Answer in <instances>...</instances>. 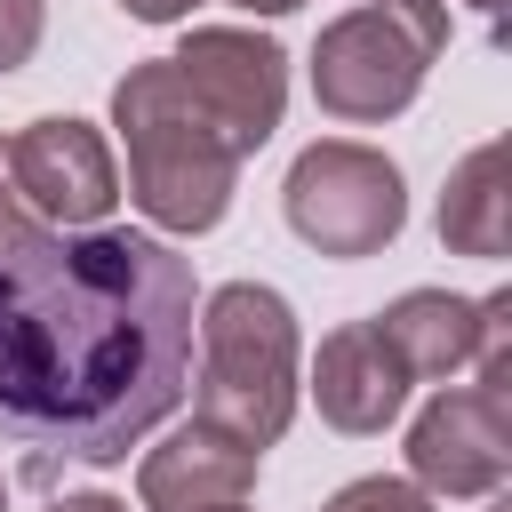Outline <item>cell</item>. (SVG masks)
Here are the masks:
<instances>
[{"label":"cell","mask_w":512,"mask_h":512,"mask_svg":"<svg viewBox=\"0 0 512 512\" xmlns=\"http://www.w3.org/2000/svg\"><path fill=\"white\" fill-rule=\"evenodd\" d=\"M192 384V256L80 224L0 248V432L32 472L120 464Z\"/></svg>","instance_id":"6da1fadb"},{"label":"cell","mask_w":512,"mask_h":512,"mask_svg":"<svg viewBox=\"0 0 512 512\" xmlns=\"http://www.w3.org/2000/svg\"><path fill=\"white\" fill-rule=\"evenodd\" d=\"M112 128L128 144V192L160 232H216L232 192H240V152L224 128L192 104L168 56L136 64L112 88Z\"/></svg>","instance_id":"7a4b0ae2"},{"label":"cell","mask_w":512,"mask_h":512,"mask_svg":"<svg viewBox=\"0 0 512 512\" xmlns=\"http://www.w3.org/2000/svg\"><path fill=\"white\" fill-rule=\"evenodd\" d=\"M200 424L248 440L256 456L296 416V312L264 280H224L200 304Z\"/></svg>","instance_id":"3957f363"},{"label":"cell","mask_w":512,"mask_h":512,"mask_svg":"<svg viewBox=\"0 0 512 512\" xmlns=\"http://www.w3.org/2000/svg\"><path fill=\"white\" fill-rule=\"evenodd\" d=\"M448 48V0H360L312 40V96L328 120H392L416 104L432 56Z\"/></svg>","instance_id":"277c9868"},{"label":"cell","mask_w":512,"mask_h":512,"mask_svg":"<svg viewBox=\"0 0 512 512\" xmlns=\"http://www.w3.org/2000/svg\"><path fill=\"white\" fill-rule=\"evenodd\" d=\"M280 208H288V232L304 248H320V256H376L408 224L400 168L376 144H352V136L304 144L288 184H280Z\"/></svg>","instance_id":"5b68a950"},{"label":"cell","mask_w":512,"mask_h":512,"mask_svg":"<svg viewBox=\"0 0 512 512\" xmlns=\"http://www.w3.org/2000/svg\"><path fill=\"white\" fill-rule=\"evenodd\" d=\"M176 64V80L192 88V104L224 128V144L248 160L272 128H280V112H288V56L264 40V32H232V24H200V32H184V48L168 56Z\"/></svg>","instance_id":"8992f818"},{"label":"cell","mask_w":512,"mask_h":512,"mask_svg":"<svg viewBox=\"0 0 512 512\" xmlns=\"http://www.w3.org/2000/svg\"><path fill=\"white\" fill-rule=\"evenodd\" d=\"M512 472V400L464 384L408 424V480L424 496H496Z\"/></svg>","instance_id":"52a82bcc"},{"label":"cell","mask_w":512,"mask_h":512,"mask_svg":"<svg viewBox=\"0 0 512 512\" xmlns=\"http://www.w3.org/2000/svg\"><path fill=\"white\" fill-rule=\"evenodd\" d=\"M8 160H16V184H24V200H32V216H40L48 232L104 224L112 200H120L112 144H104L88 120H72V112L16 128V136H8Z\"/></svg>","instance_id":"ba28073f"},{"label":"cell","mask_w":512,"mask_h":512,"mask_svg":"<svg viewBox=\"0 0 512 512\" xmlns=\"http://www.w3.org/2000/svg\"><path fill=\"white\" fill-rule=\"evenodd\" d=\"M408 368L400 352L384 344L376 320H344L336 336H320V360H312V400L336 432H384L408 400Z\"/></svg>","instance_id":"9c48e42d"},{"label":"cell","mask_w":512,"mask_h":512,"mask_svg":"<svg viewBox=\"0 0 512 512\" xmlns=\"http://www.w3.org/2000/svg\"><path fill=\"white\" fill-rule=\"evenodd\" d=\"M248 488H256V448L200 424V416L184 432H168L136 472L144 512H208V504H240Z\"/></svg>","instance_id":"30bf717a"},{"label":"cell","mask_w":512,"mask_h":512,"mask_svg":"<svg viewBox=\"0 0 512 512\" xmlns=\"http://www.w3.org/2000/svg\"><path fill=\"white\" fill-rule=\"evenodd\" d=\"M440 240L456 256H504L512 248V160L504 144H472L456 168H448V192H440Z\"/></svg>","instance_id":"8fae6325"},{"label":"cell","mask_w":512,"mask_h":512,"mask_svg":"<svg viewBox=\"0 0 512 512\" xmlns=\"http://www.w3.org/2000/svg\"><path fill=\"white\" fill-rule=\"evenodd\" d=\"M384 344L400 352L408 376H456L472 360V336H480V304L472 296H448V288H408L392 312H376Z\"/></svg>","instance_id":"7c38bea8"},{"label":"cell","mask_w":512,"mask_h":512,"mask_svg":"<svg viewBox=\"0 0 512 512\" xmlns=\"http://www.w3.org/2000/svg\"><path fill=\"white\" fill-rule=\"evenodd\" d=\"M472 368H480V392L512 400V288L480 296V336H472Z\"/></svg>","instance_id":"4fadbf2b"},{"label":"cell","mask_w":512,"mask_h":512,"mask_svg":"<svg viewBox=\"0 0 512 512\" xmlns=\"http://www.w3.org/2000/svg\"><path fill=\"white\" fill-rule=\"evenodd\" d=\"M320 512H432V496L416 488V480H392V472H368V480H352V488H336Z\"/></svg>","instance_id":"5bb4252c"},{"label":"cell","mask_w":512,"mask_h":512,"mask_svg":"<svg viewBox=\"0 0 512 512\" xmlns=\"http://www.w3.org/2000/svg\"><path fill=\"white\" fill-rule=\"evenodd\" d=\"M48 32V0H0V72H24Z\"/></svg>","instance_id":"9a60e30c"},{"label":"cell","mask_w":512,"mask_h":512,"mask_svg":"<svg viewBox=\"0 0 512 512\" xmlns=\"http://www.w3.org/2000/svg\"><path fill=\"white\" fill-rule=\"evenodd\" d=\"M40 232V216H32V200H24V184H16V160H8V136H0V248H16V240H32Z\"/></svg>","instance_id":"2e32d148"},{"label":"cell","mask_w":512,"mask_h":512,"mask_svg":"<svg viewBox=\"0 0 512 512\" xmlns=\"http://www.w3.org/2000/svg\"><path fill=\"white\" fill-rule=\"evenodd\" d=\"M120 8H128L136 24H176V16H192L200 0H120Z\"/></svg>","instance_id":"e0dca14e"},{"label":"cell","mask_w":512,"mask_h":512,"mask_svg":"<svg viewBox=\"0 0 512 512\" xmlns=\"http://www.w3.org/2000/svg\"><path fill=\"white\" fill-rule=\"evenodd\" d=\"M48 512H128V504H112V496H56Z\"/></svg>","instance_id":"ac0fdd59"},{"label":"cell","mask_w":512,"mask_h":512,"mask_svg":"<svg viewBox=\"0 0 512 512\" xmlns=\"http://www.w3.org/2000/svg\"><path fill=\"white\" fill-rule=\"evenodd\" d=\"M232 8H248V16H288V8H304V0H232Z\"/></svg>","instance_id":"d6986e66"},{"label":"cell","mask_w":512,"mask_h":512,"mask_svg":"<svg viewBox=\"0 0 512 512\" xmlns=\"http://www.w3.org/2000/svg\"><path fill=\"white\" fill-rule=\"evenodd\" d=\"M472 8H480V16H488V24H496V8H504V0H472Z\"/></svg>","instance_id":"ffe728a7"},{"label":"cell","mask_w":512,"mask_h":512,"mask_svg":"<svg viewBox=\"0 0 512 512\" xmlns=\"http://www.w3.org/2000/svg\"><path fill=\"white\" fill-rule=\"evenodd\" d=\"M208 512H248V504H208Z\"/></svg>","instance_id":"44dd1931"},{"label":"cell","mask_w":512,"mask_h":512,"mask_svg":"<svg viewBox=\"0 0 512 512\" xmlns=\"http://www.w3.org/2000/svg\"><path fill=\"white\" fill-rule=\"evenodd\" d=\"M0 512H8V480H0Z\"/></svg>","instance_id":"7402d4cb"},{"label":"cell","mask_w":512,"mask_h":512,"mask_svg":"<svg viewBox=\"0 0 512 512\" xmlns=\"http://www.w3.org/2000/svg\"><path fill=\"white\" fill-rule=\"evenodd\" d=\"M496 512H512V504H496Z\"/></svg>","instance_id":"603a6c76"}]
</instances>
